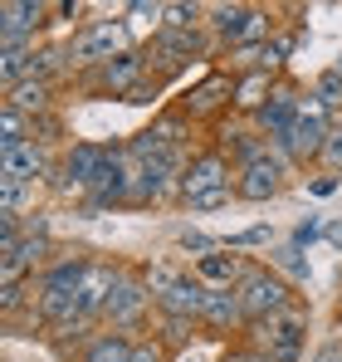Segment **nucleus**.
Here are the masks:
<instances>
[{
    "instance_id": "nucleus-31",
    "label": "nucleus",
    "mask_w": 342,
    "mask_h": 362,
    "mask_svg": "<svg viewBox=\"0 0 342 362\" xmlns=\"http://www.w3.org/2000/svg\"><path fill=\"white\" fill-rule=\"evenodd\" d=\"M269 240H274V230H269V226H249V230L230 235L225 250H254V245H269Z\"/></svg>"
},
{
    "instance_id": "nucleus-17",
    "label": "nucleus",
    "mask_w": 342,
    "mask_h": 362,
    "mask_svg": "<svg viewBox=\"0 0 342 362\" xmlns=\"http://www.w3.org/2000/svg\"><path fill=\"white\" fill-rule=\"evenodd\" d=\"M216 152H225V162L235 157V167H249V162L269 157V152H274V142H269L259 127H225V132H220V142H216Z\"/></svg>"
},
{
    "instance_id": "nucleus-19",
    "label": "nucleus",
    "mask_w": 342,
    "mask_h": 362,
    "mask_svg": "<svg viewBox=\"0 0 342 362\" xmlns=\"http://www.w3.org/2000/svg\"><path fill=\"white\" fill-rule=\"evenodd\" d=\"M244 323V308H240V294L235 289H211L206 299V313H201V328L206 333H230Z\"/></svg>"
},
{
    "instance_id": "nucleus-9",
    "label": "nucleus",
    "mask_w": 342,
    "mask_h": 362,
    "mask_svg": "<svg viewBox=\"0 0 342 362\" xmlns=\"http://www.w3.org/2000/svg\"><path fill=\"white\" fill-rule=\"evenodd\" d=\"M147 308H157L152 303V289H147V279L142 274H122V284L113 289V299L103 308V328H113V333H132L142 318H147Z\"/></svg>"
},
{
    "instance_id": "nucleus-15",
    "label": "nucleus",
    "mask_w": 342,
    "mask_h": 362,
    "mask_svg": "<svg viewBox=\"0 0 342 362\" xmlns=\"http://www.w3.org/2000/svg\"><path fill=\"white\" fill-rule=\"evenodd\" d=\"M298 103H303V93H298L293 83H279V88H274V98L254 113V127H259L269 142H279L288 127H293V118H298Z\"/></svg>"
},
{
    "instance_id": "nucleus-5",
    "label": "nucleus",
    "mask_w": 342,
    "mask_h": 362,
    "mask_svg": "<svg viewBox=\"0 0 342 362\" xmlns=\"http://www.w3.org/2000/svg\"><path fill=\"white\" fill-rule=\"evenodd\" d=\"M132 45H127V25L122 20H88V25H78L73 35H69V45H64V54H69V69H103L108 59L117 54H127Z\"/></svg>"
},
{
    "instance_id": "nucleus-13",
    "label": "nucleus",
    "mask_w": 342,
    "mask_h": 362,
    "mask_svg": "<svg viewBox=\"0 0 342 362\" xmlns=\"http://www.w3.org/2000/svg\"><path fill=\"white\" fill-rule=\"evenodd\" d=\"M142 78H147V54H137V49L108 59L103 69H88V88L93 93H113V98H127Z\"/></svg>"
},
{
    "instance_id": "nucleus-7",
    "label": "nucleus",
    "mask_w": 342,
    "mask_h": 362,
    "mask_svg": "<svg viewBox=\"0 0 342 362\" xmlns=\"http://www.w3.org/2000/svg\"><path fill=\"white\" fill-rule=\"evenodd\" d=\"M54 25L49 0H5L0 5V49H40V35Z\"/></svg>"
},
{
    "instance_id": "nucleus-18",
    "label": "nucleus",
    "mask_w": 342,
    "mask_h": 362,
    "mask_svg": "<svg viewBox=\"0 0 342 362\" xmlns=\"http://www.w3.org/2000/svg\"><path fill=\"white\" fill-rule=\"evenodd\" d=\"M274 88H279V78H274V74H264V69L240 74V78H235V113L254 118V113H259V108L274 98Z\"/></svg>"
},
{
    "instance_id": "nucleus-23",
    "label": "nucleus",
    "mask_w": 342,
    "mask_h": 362,
    "mask_svg": "<svg viewBox=\"0 0 342 362\" xmlns=\"http://www.w3.org/2000/svg\"><path fill=\"white\" fill-rule=\"evenodd\" d=\"M25 142H35V118H25L10 103H0V152H15Z\"/></svg>"
},
{
    "instance_id": "nucleus-40",
    "label": "nucleus",
    "mask_w": 342,
    "mask_h": 362,
    "mask_svg": "<svg viewBox=\"0 0 342 362\" xmlns=\"http://www.w3.org/2000/svg\"><path fill=\"white\" fill-rule=\"evenodd\" d=\"M338 313H342V299H338Z\"/></svg>"
},
{
    "instance_id": "nucleus-24",
    "label": "nucleus",
    "mask_w": 342,
    "mask_h": 362,
    "mask_svg": "<svg viewBox=\"0 0 342 362\" xmlns=\"http://www.w3.org/2000/svg\"><path fill=\"white\" fill-rule=\"evenodd\" d=\"M25 206L35 211V186H25V181H0V221H20Z\"/></svg>"
},
{
    "instance_id": "nucleus-6",
    "label": "nucleus",
    "mask_w": 342,
    "mask_h": 362,
    "mask_svg": "<svg viewBox=\"0 0 342 362\" xmlns=\"http://www.w3.org/2000/svg\"><path fill=\"white\" fill-rule=\"evenodd\" d=\"M308 328H313V313H308L303 303H293V308H284L279 318H269V323L254 328V338H259L254 348H259L269 362H303Z\"/></svg>"
},
{
    "instance_id": "nucleus-22",
    "label": "nucleus",
    "mask_w": 342,
    "mask_h": 362,
    "mask_svg": "<svg viewBox=\"0 0 342 362\" xmlns=\"http://www.w3.org/2000/svg\"><path fill=\"white\" fill-rule=\"evenodd\" d=\"M269 269H279L288 284L298 289V284H313V264H308V255L298 250V245L288 240V245H279L274 255H269Z\"/></svg>"
},
{
    "instance_id": "nucleus-10",
    "label": "nucleus",
    "mask_w": 342,
    "mask_h": 362,
    "mask_svg": "<svg viewBox=\"0 0 342 362\" xmlns=\"http://www.w3.org/2000/svg\"><path fill=\"white\" fill-rule=\"evenodd\" d=\"M225 186H235V181H230L225 152L206 147V152H191V162H186V172H181V186H176V196L191 206V201H201V196H211V191H225Z\"/></svg>"
},
{
    "instance_id": "nucleus-32",
    "label": "nucleus",
    "mask_w": 342,
    "mask_h": 362,
    "mask_svg": "<svg viewBox=\"0 0 342 362\" xmlns=\"http://www.w3.org/2000/svg\"><path fill=\"white\" fill-rule=\"evenodd\" d=\"M323 235H328V221H303V226L293 230V245H298V250H308V245L323 240Z\"/></svg>"
},
{
    "instance_id": "nucleus-30",
    "label": "nucleus",
    "mask_w": 342,
    "mask_h": 362,
    "mask_svg": "<svg viewBox=\"0 0 342 362\" xmlns=\"http://www.w3.org/2000/svg\"><path fill=\"white\" fill-rule=\"evenodd\" d=\"M132 362H171V353H167V343H162L157 333H147V338L132 343Z\"/></svg>"
},
{
    "instance_id": "nucleus-8",
    "label": "nucleus",
    "mask_w": 342,
    "mask_h": 362,
    "mask_svg": "<svg viewBox=\"0 0 342 362\" xmlns=\"http://www.w3.org/2000/svg\"><path fill=\"white\" fill-rule=\"evenodd\" d=\"M113 152H117L113 142H73L64 152V162H59V191H83L88 196V186L113 162Z\"/></svg>"
},
{
    "instance_id": "nucleus-26",
    "label": "nucleus",
    "mask_w": 342,
    "mask_h": 362,
    "mask_svg": "<svg viewBox=\"0 0 342 362\" xmlns=\"http://www.w3.org/2000/svg\"><path fill=\"white\" fill-rule=\"evenodd\" d=\"M308 93H313L328 113H338V108H342V69H338V64H328V69L313 78V88H308Z\"/></svg>"
},
{
    "instance_id": "nucleus-37",
    "label": "nucleus",
    "mask_w": 342,
    "mask_h": 362,
    "mask_svg": "<svg viewBox=\"0 0 342 362\" xmlns=\"http://www.w3.org/2000/svg\"><path fill=\"white\" fill-rule=\"evenodd\" d=\"M220 362H269V358H264L259 348H235V353H225Z\"/></svg>"
},
{
    "instance_id": "nucleus-16",
    "label": "nucleus",
    "mask_w": 342,
    "mask_h": 362,
    "mask_svg": "<svg viewBox=\"0 0 342 362\" xmlns=\"http://www.w3.org/2000/svg\"><path fill=\"white\" fill-rule=\"evenodd\" d=\"M244 259L235 255V250H216V255H201V259H191V274L206 284V289H235L240 279H244Z\"/></svg>"
},
{
    "instance_id": "nucleus-27",
    "label": "nucleus",
    "mask_w": 342,
    "mask_h": 362,
    "mask_svg": "<svg viewBox=\"0 0 342 362\" xmlns=\"http://www.w3.org/2000/svg\"><path fill=\"white\" fill-rule=\"evenodd\" d=\"M176 250H181V255H191V259H201V255L225 250V240H216V235H206V230H181V235H176Z\"/></svg>"
},
{
    "instance_id": "nucleus-34",
    "label": "nucleus",
    "mask_w": 342,
    "mask_h": 362,
    "mask_svg": "<svg viewBox=\"0 0 342 362\" xmlns=\"http://www.w3.org/2000/svg\"><path fill=\"white\" fill-rule=\"evenodd\" d=\"M230 201H235V186H225V191H211V196H201V201H191V211H225Z\"/></svg>"
},
{
    "instance_id": "nucleus-35",
    "label": "nucleus",
    "mask_w": 342,
    "mask_h": 362,
    "mask_svg": "<svg viewBox=\"0 0 342 362\" xmlns=\"http://www.w3.org/2000/svg\"><path fill=\"white\" fill-rule=\"evenodd\" d=\"M78 15H88L83 0H54V20H78Z\"/></svg>"
},
{
    "instance_id": "nucleus-28",
    "label": "nucleus",
    "mask_w": 342,
    "mask_h": 362,
    "mask_svg": "<svg viewBox=\"0 0 342 362\" xmlns=\"http://www.w3.org/2000/svg\"><path fill=\"white\" fill-rule=\"evenodd\" d=\"M196 328H201V323H191V318H162V333H157V338L167 343V353H171V348H186V343L196 338Z\"/></svg>"
},
{
    "instance_id": "nucleus-33",
    "label": "nucleus",
    "mask_w": 342,
    "mask_h": 362,
    "mask_svg": "<svg viewBox=\"0 0 342 362\" xmlns=\"http://www.w3.org/2000/svg\"><path fill=\"white\" fill-rule=\"evenodd\" d=\"M157 93H162V78H152V74H147V78H142V83H137L127 98H122V103H137V108H142V103H152Z\"/></svg>"
},
{
    "instance_id": "nucleus-36",
    "label": "nucleus",
    "mask_w": 342,
    "mask_h": 362,
    "mask_svg": "<svg viewBox=\"0 0 342 362\" xmlns=\"http://www.w3.org/2000/svg\"><path fill=\"white\" fill-rule=\"evenodd\" d=\"M308 362H342V338H328V343H323Z\"/></svg>"
},
{
    "instance_id": "nucleus-39",
    "label": "nucleus",
    "mask_w": 342,
    "mask_h": 362,
    "mask_svg": "<svg viewBox=\"0 0 342 362\" xmlns=\"http://www.w3.org/2000/svg\"><path fill=\"white\" fill-rule=\"evenodd\" d=\"M323 240L333 245V250H342V221H328V235H323Z\"/></svg>"
},
{
    "instance_id": "nucleus-12",
    "label": "nucleus",
    "mask_w": 342,
    "mask_h": 362,
    "mask_svg": "<svg viewBox=\"0 0 342 362\" xmlns=\"http://www.w3.org/2000/svg\"><path fill=\"white\" fill-rule=\"evenodd\" d=\"M220 108H235V74L230 69H211L201 83H191L181 113L186 118H216Z\"/></svg>"
},
{
    "instance_id": "nucleus-3",
    "label": "nucleus",
    "mask_w": 342,
    "mask_h": 362,
    "mask_svg": "<svg viewBox=\"0 0 342 362\" xmlns=\"http://www.w3.org/2000/svg\"><path fill=\"white\" fill-rule=\"evenodd\" d=\"M235 294H240V308H244V323H249V328L279 318L284 308L298 303V299H293V284H288L279 269H269V264H249L244 279L235 284Z\"/></svg>"
},
{
    "instance_id": "nucleus-20",
    "label": "nucleus",
    "mask_w": 342,
    "mask_h": 362,
    "mask_svg": "<svg viewBox=\"0 0 342 362\" xmlns=\"http://www.w3.org/2000/svg\"><path fill=\"white\" fill-rule=\"evenodd\" d=\"M5 103L20 108L25 118H45V113L54 108V83H35V78H25V83H15V88L5 93Z\"/></svg>"
},
{
    "instance_id": "nucleus-38",
    "label": "nucleus",
    "mask_w": 342,
    "mask_h": 362,
    "mask_svg": "<svg viewBox=\"0 0 342 362\" xmlns=\"http://www.w3.org/2000/svg\"><path fill=\"white\" fill-rule=\"evenodd\" d=\"M338 181L342 177H328V172H323V177L313 181V196H333V191H338Z\"/></svg>"
},
{
    "instance_id": "nucleus-29",
    "label": "nucleus",
    "mask_w": 342,
    "mask_h": 362,
    "mask_svg": "<svg viewBox=\"0 0 342 362\" xmlns=\"http://www.w3.org/2000/svg\"><path fill=\"white\" fill-rule=\"evenodd\" d=\"M318 167H323L328 177H342V122H333V132H328V142H323Z\"/></svg>"
},
{
    "instance_id": "nucleus-11",
    "label": "nucleus",
    "mask_w": 342,
    "mask_h": 362,
    "mask_svg": "<svg viewBox=\"0 0 342 362\" xmlns=\"http://www.w3.org/2000/svg\"><path fill=\"white\" fill-rule=\"evenodd\" d=\"M284 181H288V162L279 152H269V157H259V162H249V167L235 172V201L264 206V201L284 196Z\"/></svg>"
},
{
    "instance_id": "nucleus-1",
    "label": "nucleus",
    "mask_w": 342,
    "mask_h": 362,
    "mask_svg": "<svg viewBox=\"0 0 342 362\" xmlns=\"http://www.w3.org/2000/svg\"><path fill=\"white\" fill-rule=\"evenodd\" d=\"M88 274V255H59L54 264L35 279V308H40V323L54 333L64 323L83 318L78 313V284Z\"/></svg>"
},
{
    "instance_id": "nucleus-25",
    "label": "nucleus",
    "mask_w": 342,
    "mask_h": 362,
    "mask_svg": "<svg viewBox=\"0 0 342 362\" xmlns=\"http://www.w3.org/2000/svg\"><path fill=\"white\" fill-rule=\"evenodd\" d=\"M211 15V5H196V0H167V25L162 30H201Z\"/></svg>"
},
{
    "instance_id": "nucleus-2",
    "label": "nucleus",
    "mask_w": 342,
    "mask_h": 362,
    "mask_svg": "<svg viewBox=\"0 0 342 362\" xmlns=\"http://www.w3.org/2000/svg\"><path fill=\"white\" fill-rule=\"evenodd\" d=\"M142 279H147L152 303H157L162 318H191V323H201L211 289H206L191 269H176V264H162V259H157V264L142 269Z\"/></svg>"
},
{
    "instance_id": "nucleus-4",
    "label": "nucleus",
    "mask_w": 342,
    "mask_h": 362,
    "mask_svg": "<svg viewBox=\"0 0 342 362\" xmlns=\"http://www.w3.org/2000/svg\"><path fill=\"white\" fill-rule=\"evenodd\" d=\"M328 132H333V113H328V108H323L313 93H303L298 118H293V127H288L284 137L274 142V152L284 157L288 167H308V162H318V157H323Z\"/></svg>"
},
{
    "instance_id": "nucleus-21",
    "label": "nucleus",
    "mask_w": 342,
    "mask_h": 362,
    "mask_svg": "<svg viewBox=\"0 0 342 362\" xmlns=\"http://www.w3.org/2000/svg\"><path fill=\"white\" fill-rule=\"evenodd\" d=\"M132 333H113V328H103L88 348H83V358L78 362H132Z\"/></svg>"
},
{
    "instance_id": "nucleus-14",
    "label": "nucleus",
    "mask_w": 342,
    "mask_h": 362,
    "mask_svg": "<svg viewBox=\"0 0 342 362\" xmlns=\"http://www.w3.org/2000/svg\"><path fill=\"white\" fill-rule=\"evenodd\" d=\"M49 177H54V157H49L45 142H25V147H15V152H0V181H25V186H35V181H49Z\"/></svg>"
}]
</instances>
